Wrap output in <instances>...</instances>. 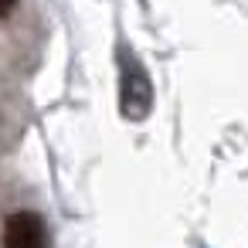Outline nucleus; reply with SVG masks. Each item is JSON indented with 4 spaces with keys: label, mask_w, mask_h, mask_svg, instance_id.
<instances>
[{
    "label": "nucleus",
    "mask_w": 248,
    "mask_h": 248,
    "mask_svg": "<svg viewBox=\"0 0 248 248\" xmlns=\"http://www.w3.org/2000/svg\"><path fill=\"white\" fill-rule=\"evenodd\" d=\"M0 248H48V221L38 211H11L0 224Z\"/></svg>",
    "instance_id": "1"
},
{
    "label": "nucleus",
    "mask_w": 248,
    "mask_h": 248,
    "mask_svg": "<svg viewBox=\"0 0 248 248\" xmlns=\"http://www.w3.org/2000/svg\"><path fill=\"white\" fill-rule=\"evenodd\" d=\"M14 7H17V0H0V21H4V17L14 11Z\"/></svg>",
    "instance_id": "2"
}]
</instances>
